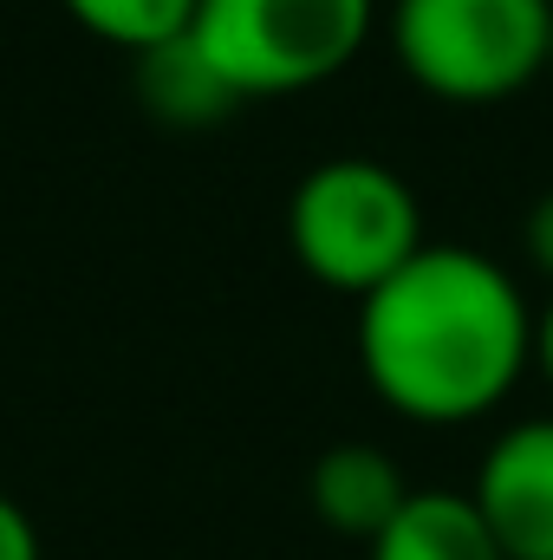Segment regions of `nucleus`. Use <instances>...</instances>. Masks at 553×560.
Wrapping results in <instances>:
<instances>
[{
	"instance_id": "f257e3e1",
	"label": "nucleus",
	"mask_w": 553,
	"mask_h": 560,
	"mask_svg": "<svg viewBox=\"0 0 553 560\" xmlns=\"http://www.w3.org/2000/svg\"><path fill=\"white\" fill-rule=\"evenodd\" d=\"M358 365L411 423L489 418L534 365V306L502 261L423 242L358 300Z\"/></svg>"
},
{
	"instance_id": "f03ea898",
	"label": "nucleus",
	"mask_w": 553,
	"mask_h": 560,
	"mask_svg": "<svg viewBox=\"0 0 553 560\" xmlns=\"http://www.w3.org/2000/svg\"><path fill=\"white\" fill-rule=\"evenodd\" d=\"M286 248L319 287L365 300L423 248L416 189L372 156H332L293 183Z\"/></svg>"
},
{
	"instance_id": "7ed1b4c3",
	"label": "nucleus",
	"mask_w": 553,
	"mask_h": 560,
	"mask_svg": "<svg viewBox=\"0 0 553 560\" xmlns=\"http://www.w3.org/2000/svg\"><path fill=\"white\" fill-rule=\"evenodd\" d=\"M553 0H391V52L443 105H502L548 72Z\"/></svg>"
},
{
	"instance_id": "20e7f679",
	"label": "nucleus",
	"mask_w": 553,
	"mask_h": 560,
	"mask_svg": "<svg viewBox=\"0 0 553 560\" xmlns=\"http://www.w3.org/2000/svg\"><path fill=\"white\" fill-rule=\"evenodd\" d=\"M365 33L372 0H202L189 20L196 52L242 105L326 85L358 59Z\"/></svg>"
},
{
	"instance_id": "39448f33",
	"label": "nucleus",
	"mask_w": 553,
	"mask_h": 560,
	"mask_svg": "<svg viewBox=\"0 0 553 560\" xmlns=\"http://www.w3.org/2000/svg\"><path fill=\"white\" fill-rule=\"evenodd\" d=\"M462 495L508 560H553V418L508 423Z\"/></svg>"
},
{
	"instance_id": "423d86ee",
	"label": "nucleus",
	"mask_w": 553,
	"mask_h": 560,
	"mask_svg": "<svg viewBox=\"0 0 553 560\" xmlns=\"http://www.w3.org/2000/svg\"><path fill=\"white\" fill-rule=\"evenodd\" d=\"M411 495L416 489L404 482V469H398L378 443H332V450L313 456V469H306V502H313V515H319L332 535L365 541V548L404 515Z\"/></svg>"
},
{
	"instance_id": "0eeeda50",
	"label": "nucleus",
	"mask_w": 553,
	"mask_h": 560,
	"mask_svg": "<svg viewBox=\"0 0 553 560\" xmlns=\"http://www.w3.org/2000/svg\"><path fill=\"white\" fill-rule=\"evenodd\" d=\"M365 560H508L462 489H416Z\"/></svg>"
},
{
	"instance_id": "6e6552de",
	"label": "nucleus",
	"mask_w": 553,
	"mask_h": 560,
	"mask_svg": "<svg viewBox=\"0 0 553 560\" xmlns=\"http://www.w3.org/2000/svg\"><path fill=\"white\" fill-rule=\"evenodd\" d=\"M138 92H143V105H150L156 118H169V125H215V118H228V112L242 105V98L222 85V72L196 52L189 33L138 52Z\"/></svg>"
},
{
	"instance_id": "1a4fd4ad",
	"label": "nucleus",
	"mask_w": 553,
	"mask_h": 560,
	"mask_svg": "<svg viewBox=\"0 0 553 560\" xmlns=\"http://www.w3.org/2000/svg\"><path fill=\"white\" fill-rule=\"evenodd\" d=\"M196 7H202V0H66V13H72L92 39L125 46L131 59L150 52V46H163V39H183L189 20H196Z\"/></svg>"
},
{
	"instance_id": "9d476101",
	"label": "nucleus",
	"mask_w": 553,
	"mask_h": 560,
	"mask_svg": "<svg viewBox=\"0 0 553 560\" xmlns=\"http://www.w3.org/2000/svg\"><path fill=\"white\" fill-rule=\"evenodd\" d=\"M0 560H39V528L13 495H0Z\"/></svg>"
},
{
	"instance_id": "9b49d317",
	"label": "nucleus",
	"mask_w": 553,
	"mask_h": 560,
	"mask_svg": "<svg viewBox=\"0 0 553 560\" xmlns=\"http://www.w3.org/2000/svg\"><path fill=\"white\" fill-rule=\"evenodd\" d=\"M521 248H528V261L553 280V189L534 196V209H528V222H521Z\"/></svg>"
},
{
	"instance_id": "f8f14e48",
	"label": "nucleus",
	"mask_w": 553,
	"mask_h": 560,
	"mask_svg": "<svg viewBox=\"0 0 553 560\" xmlns=\"http://www.w3.org/2000/svg\"><path fill=\"white\" fill-rule=\"evenodd\" d=\"M534 365L548 372V385H553V300H548V313H534Z\"/></svg>"
},
{
	"instance_id": "ddd939ff",
	"label": "nucleus",
	"mask_w": 553,
	"mask_h": 560,
	"mask_svg": "<svg viewBox=\"0 0 553 560\" xmlns=\"http://www.w3.org/2000/svg\"><path fill=\"white\" fill-rule=\"evenodd\" d=\"M548 79H553V39H548Z\"/></svg>"
}]
</instances>
